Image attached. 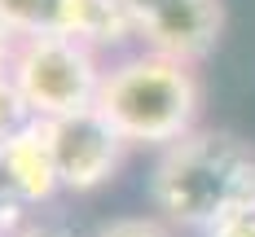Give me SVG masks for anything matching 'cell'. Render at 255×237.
Masks as SVG:
<instances>
[{"mask_svg": "<svg viewBox=\"0 0 255 237\" xmlns=\"http://www.w3.org/2000/svg\"><path fill=\"white\" fill-rule=\"evenodd\" d=\"M150 202L167 224L211 233L225 215L255 202V150L233 132H189L185 141L158 150Z\"/></svg>", "mask_w": 255, "mask_h": 237, "instance_id": "1", "label": "cell"}, {"mask_svg": "<svg viewBox=\"0 0 255 237\" xmlns=\"http://www.w3.org/2000/svg\"><path fill=\"white\" fill-rule=\"evenodd\" d=\"M97 110L119 128L128 145L167 150V145L185 141L189 132H198L203 83H198L194 66L141 49L106 66Z\"/></svg>", "mask_w": 255, "mask_h": 237, "instance_id": "2", "label": "cell"}, {"mask_svg": "<svg viewBox=\"0 0 255 237\" xmlns=\"http://www.w3.org/2000/svg\"><path fill=\"white\" fill-rule=\"evenodd\" d=\"M9 75L35 119H66L97 105L106 66L102 53H93L88 44L62 31H44V35H22Z\"/></svg>", "mask_w": 255, "mask_h": 237, "instance_id": "3", "label": "cell"}, {"mask_svg": "<svg viewBox=\"0 0 255 237\" xmlns=\"http://www.w3.org/2000/svg\"><path fill=\"white\" fill-rule=\"evenodd\" d=\"M150 53L198 66L225 35V0H119Z\"/></svg>", "mask_w": 255, "mask_h": 237, "instance_id": "4", "label": "cell"}, {"mask_svg": "<svg viewBox=\"0 0 255 237\" xmlns=\"http://www.w3.org/2000/svg\"><path fill=\"white\" fill-rule=\"evenodd\" d=\"M49 136H53V158H57V176H62L66 193L102 189L128 154V141L97 105L66 114V119H49Z\"/></svg>", "mask_w": 255, "mask_h": 237, "instance_id": "5", "label": "cell"}, {"mask_svg": "<svg viewBox=\"0 0 255 237\" xmlns=\"http://www.w3.org/2000/svg\"><path fill=\"white\" fill-rule=\"evenodd\" d=\"M0 171L9 176V184L18 189L26 207L49 202L62 189L57 176V158H53V136H49V119H31L26 128H18L9 141H0Z\"/></svg>", "mask_w": 255, "mask_h": 237, "instance_id": "6", "label": "cell"}, {"mask_svg": "<svg viewBox=\"0 0 255 237\" xmlns=\"http://www.w3.org/2000/svg\"><path fill=\"white\" fill-rule=\"evenodd\" d=\"M57 31L71 35V40H79V44H88L93 53L124 49L128 40H136L119 0H62Z\"/></svg>", "mask_w": 255, "mask_h": 237, "instance_id": "7", "label": "cell"}, {"mask_svg": "<svg viewBox=\"0 0 255 237\" xmlns=\"http://www.w3.org/2000/svg\"><path fill=\"white\" fill-rule=\"evenodd\" d=\"M62 0H0V22L13 26L18 35H44L57 31Z\"/></svg>", "mask_w": 255, "mask_h": 237, "instance_id": "8", "label": "cell"}, {"mask_svg": "<svg viewBox=\"0 0 255 237\" xmlns=\"http://www.w3.org/2000/svg\"><path fill=\"white\" fill-rule=\"evenodd\" d=\"M35 114L26 110L22 92H18V83H13V75L9 71H0V141H9L18 128H26Z\"/></svg>", "mask_w": 255, "mask_h": 237, "instance_id": "9", "label": "cell"}, {"mask_svg": "<svg viewBox=\"0 0 255 237\" xmlns=\"http://www.w3.org/2000/svg\"><path fill=\"white\" fill-rule=\"evenodd\" d=\"M97 237H172L167 220H154V215H119L97 229Z\"/></svg>", "mask_w": 255, "mask_h": 237, "instance_id": "10", "label": "cell"}, {"mask_svg": "<svg viewBox=\"0 0 255 237\" xmlns=\"http://www.w3.org/2000/svg\"><path fill=\"white\" fill-rule=\"evenodd\" d=\"M18 224H26V202L18 198V189L9 184V176L0 171V237H9Z\"/></svg>", "mask_w": 255, "mask_h": 237, "instance_id": "11", "label": "cell"}, {"mask_svg": "<svg viewBox=\"0 0 255 237\" xmlns=\"http://www.w3.org/2000/svg\"><path fill=\"white\" fill-rule=\"evenodd\" d=\"M203 237H255V202L251 207H242V211H233V215H225L211 233Z\"/></svg>", "mask_w": 255, "mask_h": 237, "instance_id": "12", "label": "cell"}, {"mask_svg": "<svg viewBox=\"0 0 255 237\" xmlns=\"http://www.w3.org/2000/svg\"><path fill=\"white\" fill-rule=\"evenodd\" d=\"M18 44H22V35H18L13 26L0 22V71H9V66H13V53H18Z\"/></svg>", "mask_w": 255, "mask_h": 237, "instance_id": "13", "label": "cell"}]
</instances>
